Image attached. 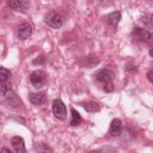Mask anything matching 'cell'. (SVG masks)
Returning <instances> with one entry per match:
<instances>
[{"label": "cell", "mask_w": 153, "mask_h": 153, "mask_svg": "<svg viewBox=\"0 0 153 153\" xmlns=\"http://www.w3.org/2000/svg\"><path fill=\"white\" fill-rule=\"evenodd\" d=\"M44 22L53 29H60L63 25V17L56 11H50L45 14Z\"/></svg>", "instance_id": "6da1fadb"}, {"label": "cell", "mask_w": 153, "mask_h": 153, "mask_svg": "<svg viewBox=\"0 0 153 153\" xmlns=\"http://www.w3.org/2000/svg\"><path fill=\"white\" fill-rule=\"evenodd\" d=\"M131 37L137 41V42H141V43H147L151 38H152V33L143 29V27H140V26H135L131 31Z\"/></svg>", "instance_id": "7a4b0ae2"}, {"label": "cell", "mask_w": 153, "mask_h": 153, "mask_svg": "<svg viewBox=\"0 0 153 153\" xmlns=\"http://www.w3.org/2000/svg\"><path fill=\"white\" fill-rule=\"evenodd\" d=\"M30 82L32 84V86H35L36 88H41L45 82H47V74L41 71V69H37V71H33L31 74H30Z\"/></svg>", "instance_id": "3957f363"}, {"label": "cell", "mask_w": 153, "mask_h": 153, "mask_svg": "<svg viewBox=\"0 0 153 153\" xmlns=\"http://www.w3.org/2000/svg\"><path fill=\"white\" fill-rule=\"evenodd\" d=\"M53 114L56 118L59 120H65L67 117V108L65 105V103L61 99H55L53 102Z\"/></svg>", "instance_id": "277c9868"}, {"label": "cell", "mask_w": 153, "mask_h": 153, "mask_svg": "<svg viewBox=\"0 0 153 153\" xmlns=\"http://www.w3.org/2000/svg\"><path fill=\"white\" fill-rule=\"evenodd\" d=\"M93 76H94V79H96L97 81H99V82H102V84L104 85V84H106V82L112 81L114 74H112L111 71H109V69H106V68H103V69H99L98 72H96Z\"/></svg>", "instance_id": "5b68a950"}, {"label": "cell", "mask_w": 153, "mask_h": 153, "mask_svg": "<svg viewBox=\"0 0 153 153\" xmlns=\"http://www.w3.org/2000/svg\"><path fill=\"white\" fill-rule=\"evenodd\" d=\"M32 35V27L29 23H22L18 27V38L22 41L27 39Z\"/></svg>", "instance_id": "8992f818"}, {"label": "cell", "mask_w": 153, "mask_h": 153, "mask_svg": "<svg viewBox=\"0 0 153 153\" xmlns=\"http://www.w3.org/2000/svg\"><path fill=\"white\" fill-rule=\"evenodd\" d=\"M8 6L16 11H19V12H23L25 13L27 10H29V1L26 0H13V1H8Z\"/></svg>", "instance_id": "52a82bcc"}, {"label": "cell", "mask_w": 153, "mask_h": 153, "mask_svg": "<svg viewBox=\"0 0 153 153\" xmlns=\"http://www.w3.org/2000/svg\"><path fill=\"white\" fill-rule=\"evenodd\" d=\"M11 143H12V147L16 151V153H26L25 142L22 136H13L11 139Z\"/></svg>", "instance_id": "ba28073f"}, {"label": "cell", "mask_w": 153, "mask_h": 153, "mask_svg": "<svg viewBox=\"0 0 153 153\" xmlns=\"http://www.w3.org/2000/svg\"><path fill=\"white\" fill-rule=\"evenodd\" d=\"M122 121L120 118H115L111 121L110 127H109V134L111 136H118L122 133Z\"/></svg>", "instance_id": "9c48e42d"}, {"label": "cell", "mask_w": 153, "mask_h": 153, "mask_svg": "<svg viewBox=\"0 0 153 153\" xmlns=\"http://www.w3.org/2000/svg\"><path fill=\"white\" fill-rule=\"evenodd\" d=\"M47 99V96L44 92H33L29 94V100L33 105H42Z\"/></svg>", "instance_id": "30bf717a"}, {"label": "cell", "mask_w": 153, "mask_h": 153, "mask_svg": "<svg viewBox=\"0 0 153 153\" xmlns=\"http://www.w3.org/2000/svg\"><path fill=\"white\" fill-rule=\"evenodd\" d=\"M104 19H105L106 24H109V25H111V26H116V25L120 23V20H121V12H120V11L111 12V13H109L108 16H105Z\"/></svg>", "instance_id": "8fae6325"}, {"label": "cell", "mask_w": 153, "mask_h": 153, "mask_svg": "<svg viewBox=\"0 0 153 153\" xmlns=\"http://www.w3.org/2000/svg\"><path fill=\"white\" fill-rule=\"evenodd\" d=\"M12 94H13V91H12L11 85L7 81L6 82L0 81V96L1 97H5V98H8Z\"/></svg>", "instance_id": "7c38bea8"}, {"label": "cell", "mask_w": 153, "mask_h": 153, "mask_svg": "<svg viewBox=\"0 0 153 153\" xmlns=\"http://www.w3.org/2000/svg\"><path fill=\"white\" fill-rule=\"evenodd\" d=\"M33 149L36 153H53V148L50 146H48L47 143H36L33 146Z\"/></svg>", "instance_id": "4fadbf2b"}, {"label": "cell", "mask_w": 153, "mask_h": 153, "mask_svg": "<svg viewBox=\"0 0 153 153\" xmlns=\"http://www.w3.org/2000/svg\"><path fill=\"white\" fill-rule=\"evenodd\" d=\"M84 109L88 112H97L100 110V105L99 103H96V102H87L84 104Z\"/></svg>", "instance_id": "5bb4252c"}, {"label": "cell", "mask_w": 153, "mask_h": 153, "mask_svg": "<svg viewBox=\"0 0 153 153\" xmlns=\"http://www.w3.org/2000/svg\"><path fill=\"white\" fill-rule=\"evenodd\" d=\"M71 112H72V120H71V126H79L80 123H81V116H80V114L75 110V109H71Z\"/></svg>", "instance_id": "9a60e30c"}, {"label": "cell", "mask_w": 153, "mask_h": 153, "mask_svg": "<svg viewBox=\"0 0 153 153\" xmlns=\"http://www.w3.org/2000/svg\"><path fill=\"white\" fill-rule=\"evenodd\" d=\"M10 76H11V72H10L7 68L0 66V81L6 82V81L10 79Z\"/></svg>", "instance_id": "2e32d148"}, {"label": "cell", "mask_w": 153, "mask_h": 153, "mask_svg": "<svg viewBox=\"0 0 153 153\" xmlns=\"http://www.w3.org/2000/svg\"><path fill=\"white\" fill-rule=\"evenodd\" d=\"M103 90H104L105 92H112V91L115 90V85H114V82L110 81V82L104 84V85H103Z\"/></svg>", "instance_id": "e0dca14e"}, {"label": "cell", "mask_w": 153, "mask_h": 153, "mask_svg": "<svg viewBox=\"0 0 153 153\" xmlns=\"http://www.w3.org/2000/svg\"><path fill=\"white\" fill-rule=\"evenodd\" d=\"M0 153H12V152H11L8 148H2V149L0 151Z\"/></svg>", "instance_id": "ac0fdd59"}, {"label": "cell", "mask_w": 153, "mask_h": 153, "mask_svg": "<svg viewBox=\"0 0 153 153\" xmlns=\"http://www.w3.org/2000/svg\"><path fill=\"white\" fill-rule=\"evenodd\" d=\"M147 76H148V80L152 82V71H149L148 72V74H147Z\"/></svg>", "instance_id": "d6986e66"}]
</instances>
